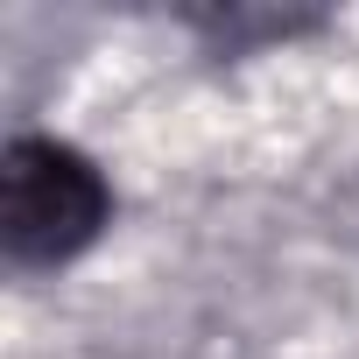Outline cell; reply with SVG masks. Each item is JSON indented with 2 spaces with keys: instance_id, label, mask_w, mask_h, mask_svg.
Wrapping results in <instances>:
<instances>
[{
  "instance_id": "1",
  "label": "cell",
  "mask_w": 359,
  "mask_h": 359,
  "mask_svg": "<svg viewBox=\"0 0 359 359\" xmlns=\"http://www.w3.org/2000/svg\"><path fill=\"white\" fill-rule=\"evenodd\" d=\"M113 226V184L57 134H15L0 155V247L15 268H71Z\"/></svg>"
}]
</instances>
